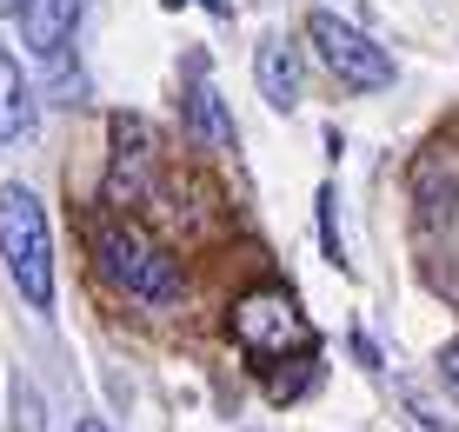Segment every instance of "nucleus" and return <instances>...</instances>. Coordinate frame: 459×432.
<instances>
[{
    "instance_id": "nucleus-1",
    "label": "nucleus",
    "mask_w": 459,
    "mask_h": 432,
    "mask_svg": "<svg viewBox=\"0 0 459 432\" xmlns=\"http://www.w3.org/2000/svg\"><path fill=\"white\" fill-rule=\"evenodd\" d=\"M0 260L34 313L54 307V233H47V206L21 180L0 186Z\"/></svg>"
},
{
    "instance_id": "nucleus-2",
    "label": "nucleus",
    "mask_w": 459,
    "mask_h": 432,
    "mask_svg": "<svg viewBox=\"0 0 459 432\" xmlns=\"http://www.w3.org/2000/svg\"><path fill=\"white\" fill-rule=\"evenodd\" d=\"M93 260H100V273L114 280L120 293H134L140 307H173V299H180V266L140 227H126V220L93 227Z\"/></svg>"
},
{
    "instance_id": "nucleus-3",
    "label": "nucleus",
    "mask_w": 459,
    "mask_h": 432,
    "mask_svg": "<svg viewBox=\"0 0 459 432\" xmlns=\"http://www.w3.org/2000/svg\"><path fill=\"white\" fill-rule=\"evenodd\" d=\"M233 340L247 346V353L260 359H293V353H313V326L307 313L293 307V293H280V286H266V293H247L240 307H233Z\"/></svg>"
},
{
    "instance_id": "nucleus-4",
    "label": "nucleus",
    "mask_w": 459,
    "mask_h": 432,
    "mask_svg": "<svg viewBox=\"0 0 459 432\" xmlns=\"http://www.w3.org/2000/svg\"><path fill=\"white\" fill-rule=\"evenodd\" d=\"M307 34H313V54L326 60V73H333L340 87H353V93H379V87H393V60H386V47H373L367 34H359V27H346L340 13H313Z\"/></svg>"
},
{
    "instance_id": "nucleus-5",
    "label": "nucleus",
    "mask_w": 459,
    "mask_h": 432,
    "mask_svg": "<svg viewBox=\"0 0 459 432\" xmlns=\"http://www.w3.org/2000/svg\"><path fill=\"white\" fill-rule=\"evenodd\" d=\"M107 134H114L107 200H114V206H134V200L153 186V126L140 120V114H114V120H107Z\"/></svg>"
},
{
    "instance_id": "nucleus-6",
    "label": "nucleus",
    "mask_w": 459,
    "mask_h": 432,
    "mask_svg": "<svg viewBox=\"0 0 459 432\" xmlns=\"http://www.w3.org/2000/svg\"><path fill=\"white\" fill-rule=\"evenodd\" d=\"M253 80H260V100L273 114H293L299 107V47L287 34H266L260 54H253Z\"/></svg>"
},
{
    "instance_id": "nucleus-7",
    "label": "nucleus",
    "mask_w": 459,
    "mask_h": 432,
    "mask_svg": "<svg viewBox=\"0 0 459 432\" xmlns=\"http://www.w3.org/2000/svg\"><path fill=\"white\" fill-rule=\"evenodd\" d=\"M74 21H81V0H27L21 7V34L34 47V60L74 47Z\"/></svg>"
},
{
    "instance_id": "nucleus-8",
    "label": "nucleus",
    "mask_w": 459,
    "mask_h": 432,
    "mask_svg": "<svg viewBox=\"0 0 459 432\" xmlns=\"http://www.w3.org/2000/svg\"><path fill=\"white\" fill-rule=\"evenodd\" d=\"M413 200H420L433 220L446 213V206H459V153H453V147L420 153V167H413Z\"/></svg>"
},
{
    "instance_id": "nucleus-9",
    "label": "nucleus",
    "mask_w": 459,
    "mask_h": 432,
    "mask_svg": "<svg viewBox=\"0 0 459 432\" xmlns=\"http://www.w3.org/2000/svg\"><path fill=\"white\" fill-rule=\"evenodd\" d=\"M186 126H194V140H200V147L233 153V120H227V107H220L213 80H194V87H186Z\"/></svg>"
},
{
    "instance_id": "nucleus-10",
    "label": "nucleus",
    "mask_w": 459,
    "mask_h": 432,
    "mask_svg": "<svg viewBox=\"0 0 459 432\" xmlns=\"http://www.w3.org/2000/svg\"><path fill=\"white\" fill-rule=\"evenodd\" d=\"M34 134V93H27L13 54H0V140H27Z\"/></svg>"
},
{
    "instance_id": "nucleus-11",
    "label": "nucleus",
    "mask_w": 459,
    "mask_h": 432,
    "mask_svg": "<svg viewBox=\"0 0 459 432\" xmlns=\"http://www.w3.org/2000/svg\"><path fill=\"white\" fill-rule=\"evenodd\" d=\"M313 220H320V253H326L333 266H346V246H340V194H333V186H320Z\"/></svg>"
},
{
    "instance_id": "nucleus-12",
    "label": "nucleus",
    "mask_w": 459,
    "mask_h": 432,
    "mask_svg": "<svg viewBox=\"0 0 459 432\" xmlns=\"http://www.w3.org/2000/svg\"><path fill=\"white\" fill-rule=\"evenodd\" d=\"M313 379H320V346H313V353H293V373H273V386H266V393L287 406V399H299Z\"/></svg>"
},
{
    "instance_id": "nucleus-13",
    "label": "nucleus",
    "mask_w": 459,
    "mask_h": 432,
    "mask_svg": "<svg viewBox=\"0 0 459 432\" xmlns=\"http://www.w3.org/2000/svg\"><path fill=\"white\" fill-rule=\"evenodd\" d=\"M400 399H406V412H413V426H426V432H459V419H446V406L426 399L420 386H400Z\"/></svg>"
},
{
    "instance_id": "nucleus-14",
    "label": "nucleus",
    "mask_w": 459,
    "mask_h": 432,
    "mask_svg": "<svg viewBox=\"0 0 459 432\" xmlns=\"http://www.w3.org/2000/svg\"><path fill=\"white\" fill-rule=\"evenodd\" d=\"M439 386H446V393H459V340L446 346V353H439Z\"/></svg>"
},
{
    "instance_id": "nucleus-15",
    "label": "nucleus",
    "mask_w": 459,
    "mask_h": 432,
    "mask_svg": "<svg viewBox=\"0 0 459 432\" xmlns=\"http://www.w3.org/2000/svg\"><path fill=\"white\" fill-rule=\"evenodd\" d=\"M353 359H359V366H367V373H379V346L367 340V333H353Z\"/></svg>"
},
{
    "instance_id": "nucleus-16",
    "label": "nucleus",
    "mask_w": 459,
    "mask_h": 432,
    "mask_svg": "<svg viewBox=\"0 0 459 432\" xmlns=\"http://www.w3.org/2000/svg\"><path fill=\"white\" fill-rule=\"evenodd\" d=\"M74 432H107V426H100V419H81V426H74Z\"/></svg>"
},
{
    "instance_id": "nucleus-17",
    "label": "nucleus",
    "mask_w": 459,
    "mask_h": 432,
    "mask_svg": "<svg viewBox=\"0 0 459 432\" xmlns=\"http://www.w3.org/2000/svg\"><path fill=\"white\" fill-rule=\"evenodd\" d=\"M27 7V0H0V13H21Z\"/></svg>"
},
{
    "instance_id": "nucleus-18",
    "label": "nucleus",
    "mask_w": 459,
    "mask_h": 432,
    "mask_svg": "<svg viewBox=\"0 0 459 432\" xmlns=\"http://www.w3.org/2000/svg\"><path fill=\"white\" fill-rule=\"evenodd\" d=\"M160 7H167V13H180V7H186V0H160Z\"/></svg>"
}]
</instances>
